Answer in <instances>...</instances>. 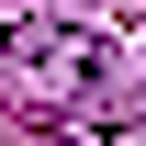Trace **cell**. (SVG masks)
<instances>
[{"mask_svg":"<svg viewBox=\"0 0 146 146\" xmlns=\"http://www.w3.org/2000/svg\"><path fill=\"white\" fill-rule=\"evenodd\" d=\"M11 79L45 112H68V124H112V101H124V56L101 34H79V23H23L11 34Z\"/></svg>","mask_w":146,"mask_h":146,"instance_id":"6da1fadb","label":"cell"},{"mask_svg":"<svg viewBox=\"0 0 146 146\" xmlns=\"http://www.w3.org/2000/svg\"><path fill=\"white\" fill-rule=\"evenodd\" d=\"M101 146H146V135H101Z\"/></svg>","mask_w":146,"mask_h":146,"instance_id":"7a4b0ae2","label":"cell"}]
</instances>
